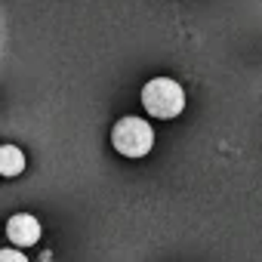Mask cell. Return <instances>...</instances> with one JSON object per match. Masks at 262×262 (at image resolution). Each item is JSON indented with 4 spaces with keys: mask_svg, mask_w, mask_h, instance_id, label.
Returning a JSON list of instances; mask_svg holds the SVG:
<instances>
[{
    "mask_svg": "<svg viewBox=\"0 0 262 262\" xmlns=\"http://www.w3.org/2000/svg\"><path fill=\"white\" fill-rule=\"evenodd\" d=\"M142 105H145V111L151 117L170 120V117L182 114V108H185V90L176 80H170V77H155L142 90Z\"/></svg>",
    "mask_w": 262,
    "mask_h": 262,
    "instance_id": "cell-1",
    "label": "cell"
},
{
    "mask_svg": "<svg viewBox=\"0 0 262 262\" xmlns=\"http://www.w3.org/2000/svg\"><path fill=\"white\" fill-rule=\"evenodd\" d=\"M111 145L123 158H145L155 145V129L142 117H123L111 129Z\"/></svg>",
    "mask_w": 262,
    "mask_h": 262,
    "instance_id": "cell-2",
    "label": "cell"
},
{
    "mask_svg": "<svg viewBox=\"0 0 262 262\" xmlns=\"http://www.w3.org/2000/svg\"><path fill=\"white\" fill-rule=\"evenodd\" d=\"M7 234L16 247H31V244L40 241V222L31 213H19L7 222Z\"/></svg>",
    "mask_w": 262,
    "mask_h": 262,
    "instance_id": "cell-3",
    "label": "cell"
},
{
    "mask_svg": "<svg viewBox=\"0 0 262 262\" xmlns=\"http://www.w3.org/2000/svg\"><path fill=\"white\" fill-rule=\"evenodd\" d=\"M22 170H25L22 148H16V145H4V148H0V173H4V176H19Z\"/></svg>",
    "mask_w": 262,
    "mask_h": 262,
    "instance_id": "cell-4",
    "label": "cell"
},
{
    "mask_svg": "<svg viewBox=\"0 0 262 262\" xmlns=\"http://www.w3.org/2000/svg\"><path fill=\"white\" fill-rule=\"evenodd\" d=\"M0 262H28V259L19 250H4V253H0Z\"/></svg>",
    "mask_w": 262,
    "mask_h": 262,
    "instance_id": "cell-5",
    "label": "cell"
}]
</instances>
